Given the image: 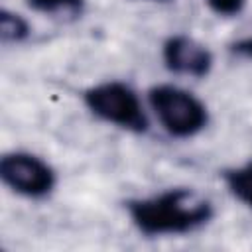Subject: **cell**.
<instances>
[{
	"instance_id": "cell-8",
	"label": "cell",
	"mask_w": 252,
	"mask_h": 252,
	"mask_svg": "<svg viewBox=\"0 0 252 252\" xmlns=\"http://www.w3.org/2000/svg\"><path fill=\"white\" fill-rule=\"evenodd\" d=\"M32 28L28 20L8 8L0 10V35L4 43H22L30 37Z\"/></svg>"
},
{
	"instance_id": "cell-9",
	"label": "cell",
	"mask_w": 252,
	"mask_h": 252,
	"mask_svg": "<svg viewBox=\"0 0 252 252\" xmlns=\"http://www.w3.org/2000/svg\"><path fill=\"white\" fill-rule=\"evenodd\" d=\"M207 6L219 16H236L242 12L246 0H205Z\"/></svg>"
},
{
	"instance_id": "cell-7",
	"label": "cell",
	"mask_w": 252,
	"mask_h": 252,
	"mask_svg": "<svg viewBox=\"0 0 252 252\" xmlns=\"http://www.w3.org/2000/svg\"><path fill=\"white\" fill-rule=\"evenodd\" d=\"M26 4L33 12L65 20L81 18L87 8V0H26Z\"/></svg>"
},
{
	"instance_id": "cell-2",
	"label": "cell",
	"mask_w": 252,
	"mask_h": 252,
	"mask_svg": "<svg viewBox=\"0 0 252 252\" xmlns=\"http://www.w3.org/2000/svg\"><path fill=\"white\" fill-rule=\"evenodd\" d=\"M148 102L173 138H193L209 124V110L193 93L175 85H154L148 91Z\"/></svg>"
},
{
	"instance_id": "cell-4",
	"label": "cell",
	"mask_w": 252,
	"mask_h": 252,
	"mask_svg": "<svg viewBox=\"0 0 252 252\" xmlns=\"http://www.w3.org/2000/svg\"><path fill=\"white\" fill-rule=\"evenodd\" d=\"M0 179L14 193L28 199H43L57 185L55 169L35 154L8 152L0 158Z\"/></svg>"
},
{
	"instance_id": "cell-3",
	"label": "cell",
	"mask_w": 252,
	"mask_h": 252,
	"mask_svg": "<svg viewBox=\"0 0 252 252\" xmlns=\"http://www.w3.org/2000/svg\"><path fill=\"white\" fill-rule=\"evenodd\" d=\"M83 102L96 118L122 130L144 134L150 128L138 93L122 81H106L87 89L83 93Z\"/></svg>"
},
{
	"instance_id": "cell-5",
	"label": "cell",
	"mask_w": 252,
	"mask_h": 252,
	"mask_svg": "<svg viewBox=\"0 0 252 252\" xmlns=\"http://www.w3.org/2000/svg\"><path fill=\"white\" fill-rule=\"evenodd\" d=\"M161 59L165 67L175 75L203 79L213 69V53L209 47L183 33L169 35L163 41Z\"/></svg>"
},
{
	"instance_id": "cell-10",
	"label": "cell",
	"mask_w": 252,
	"mask_h": 252,
	"mask_svg": "<svg viewBox=\"0 0 252 252\" xmlns=\"http://www.w3.org/2000/svg\"><path fill=\"white\" fill-rule=\"evenodd\" d=\"M230 53L238 55V57H244V59H252V35H246V37H240L236 41H232L228 45Z\"/></svg>"
},
{
	"instance_id": "cell-1",
	"label": "cell",
	"mask_w": 252,
	"mask_h": 252,
	"mask_svg": "<svg viewBox=\"0 0 252 252\" xmlns=\"http://www.w3.org/2000/svg\"><path fill=\"white\" fill-rule=\"evenodd\" d=\"M134 228L144 236H173L193 232L215 217L213 203L189 187H175L152 197L126 201Z\"/></svg>"
},
{
	"instance_id": "cell-6",
	"label": "cell",
	"mask_w": 252,
	"mask_h": 252,
	"mask_svg": "<svg viewBox=\"0 0 252 252\" xmlns=\"http://www.w3.org/2000/svg\"><path fill=\"white\" fill-rule=\"evenodd\" d=\"M222 179L230 195L248 209H252V159L240 167L226 169L222 173Z\"/></svg>"
}]
</instances>
